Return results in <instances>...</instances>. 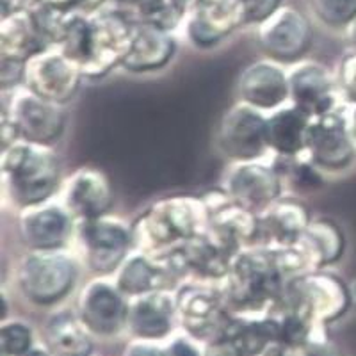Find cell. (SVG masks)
Wrapping results in <instances>:
<instances>
[{
    "label": "cell",
    "mask_w": 356,
    "mask_h": 356,
    "mask_svg": "<svg viewBox=\"0 0 356 356\" xmlns=\"http://www.w3.org/2000/svg\"><path fill=\"white\" fill-rule=\"evenodd\" d=\"M134 29L136 20H129L123 13H98L91 18L79 13L57 47L81 66L86 79H102L122 66Z\"/></svg>",
    "instance_id": "cell-1"
},
{
    "label": "cell",
    "mask_w": 356,
    "mask_h": 356,
    "mask_svg": "<svg viewBox=\"0 0 356 356\" xmlns=\"http://www.w3.org/2000/svg\"><path fill=\"white\" fill-rule=\"evenodd\" d=\"M291 280L280 248L251 244L234 257L225 276L228 305L243 312L275 308Z\"/></svg>",
    "instance_id": "cell-2"
},
{
    "label": "cell",
    "mask_w": 356,
    "mask_h": 356,
    "mask_svg": "<svg viewBox=\"0 0 356 356\" xmlns=\"http://www.w3.org/2000/svg\"><path fill=\"white\" fill-rule=\"evenodd\" d=\"M4 196L18 211L50 202L61 191V164L50 145L18 139L2 148Z\"/></svg>",
    "instance_id": "cell-3"
},
{
    "label": "cell",
    "mask_w": 356,
    "mask_h": 356,
    "mask_svg": "<svg viewBox=\"0 0 356 356\" xmlns=\"http://www.w3.org/2000/svg\"><path fill=\"white\" fill-rule=\"evenodd\" d=\"M203 198L168 196L152 203L132 225L134 250L161 257L178 250L207 230Z\"/></svg>",
    "instance_id": "cell-4"
},
{
    "label": "cell",
    "mask_w": 356,
    "mask_h": 356,
    "mask_svg": "<svg viewBox=\"0 0 356 356\" xmlns=\"http://www.w3.org/2000/svg\"><path fill=\"white\" fill-rule=\"evenodd\" d=\"M79 262L66 250L27 251L17 267L22 296L36 307L61 303L77 285Z\"/></svg>",
    "instance_id": "cell-5"
},
{
    "label": "cell",
    "mask_w": 356,
    "mask_h": 356,
    "mask_svg": "<svg viewBox=\"0 0 356 356\" xmlns=\"http://www.w3.org/2000/svg\"><path fill=\"white\" fill-rule=\"evenodd\" d=\"M275 308H287L314 326H324L339 321L351 308V296L348 284L339 276L316 269L289 280Z\"/></svg>",
    "instance_id": "cell-6"
},
{
    "label": "cell",
    "mask_w": 356,
    "mask_h": 356,
    "mask_svg": "<svg viewBox=\"0 0 356 356\" xmlns=\"http://www.w3.org/2000/svg\"><path fill=\"white\" fill-rule=\"evenodd\" d=\"M73 239L79 260L97 276L114 275L134 251L132 227L109 214L77 222Z\"/></svg>",
    "instance_id": "cell-7"
},
{
    "label": "cell",
    "mask_w": 356,
    "mask_h": 356,
    "mask_svg": "<svg viewBox=\"0 0 356 356\" xmlns=\"http://www.w3.org/2000/svg\"><path fill=\"white\" fill-rule=\"evenodd\" d=\"M2 118L17 130L18 139L40 145L56 143L65 134L68 123L65 104L40 97L24 84L9 91Z\"/></svg>",
    "instance_id": "cell-8"
},
{
    "label": "cell",
    "mask_w": 356,
    "mask_h": 356,
    "mask_svg": "<svg viewBox=\"0 0 356 356\" xmlns=\"http://www.w3.org/2000/svg\"><path fill=\"white\" fill-rule=\"evenodd\" d=\"M219 154L232 162L262 161L271 148L267 141V116L243 102L222 114L216 132Z\"/></svg>",
    "instance_id": "cell-9"
},
{
    "label": "cell",
    "mask_w": 356,
    "mask_h": 356,
    "mask_svg": "<svg viewBox=\"0 0 356 356\" xmlns=\"http://www.w3.org/2000/svg\"><path fill=\"white\" fill-rule=\"evenodd\" d=\"M305 155L323 173H342L355 164L356 141L346 109L339 107L312 120Z\"/></svg>",
    "instance_id": "cell-10"
},
{
    "label": "cell",
    "mask_w": 356,
    "mask_h": 356,
    "mask_svg": "<svg viewBox=\"0 0 356 356\" xmlns=\"http://www.w3.org/2000/svg\"><path fill=\"white\" fill-rule=\"evenodd\" d=\"M82 79L86 77L81 66L59 47L52 44L24 63L22 84L40 97L66 104L77 95Z\"/></svg>",
    "instance_id": "cell-11"
},
{
    "label": "cell",
    "mask_w": 356,
    "mask_h": 356,
    "mask_svg": "<svg viewBox=\"0 0 356 356\" xmlns=\"http://www.w3.org/2000/svg\"><path fill=\"white\" fill-rule=\"evenodd\" d=\"M257 40L267 59L280 65H296L310 49L312 27L300 9L280 6L259 24Z\"/></svg>",
    "instance_id": "cell-12"
},
{
    "label": "cell",
    "mask_w": 356,
    "mask_h": 356,
    "mask_svg": "<svg viewBox=\"0 0 356 356\" xmlns=\"http://www.w3.org/2000/svg\"><path fill=\"white\" fill-rule=\"evenodd\" d=\"M18 235L27 251L66 250L75 237L77 221L61 202H44L18 212Z\"/></svg>",
    "instance_id": "cell-13"
},
{
    "label": "cell",
    "mask_w": 356,
    "mask_h": 356,
    "mask_svg": "<svg viewBox=\"0 0 356 356\" xmlns=\"http://www.w3.org/2000/svg\"><path fill=\"white\" fill-rule=\"evenodd\" d=\"M175 303L178 317L191 335L211 342L225 337L232 321L225 291L218 292L205 285H184L175 294Z\"/></svg>",
    "instance_id": "cell-14"
},
{
    "label": "cell",
    "mask_w": 356,
    "mask_h": 356,
    "mask_svg": "<svg viewBox=\"0 0 356 356\" xmlns=\"http://www.w3.org/2000/svg\"><path fill=\"white\" fill-rule=\"evenodd\" d=\"M107 276L88 282L79 296V319L95 335L113 337L122 332L129 321L127 296Z\"/></svg>",
    "instance_id": "cell-15"
},
{
    "label": "cell",
    "mask_w": 356,
    "mask_h": 356,
    "mask_svg": "<svg viewBox=\"0 0 356 356\" xmlns=\"http://www.w3.org/2000/svg\"><path fill=\"white\" fill-rule=\"evenodd\" d=\"M225 191L235 203L260 216L282 198L284 178L275 166L262 161L234 162L225 178Z\"/></svg>",
    "instance_id": "cell-16"
},
{
    "label": "cell",
    "mask_w": 356,
    "mask_h": 356,
    "mask_svg": "<svg viewBox=\"0 0 356 356\" xmlns=\"http://www.w3.org/2000/svg\"><path fill=\"white\" fill-rule=\"evenodd\" d=\"M59 193L61 203L77 222L107 216L114 203L111 180L93 166H84L70 175Z\"/></svg>",
    "instance_id": "cell-17"
},
{
    "label": "cell",
    "mask_w": 356,
    "mask_h": 356,
    "mask_svg": "<svg viewBox=\"0 0 356 356\" xmlns=\"http://www.w3.org/2000/svg\"><path fill=\"white\" fill-rule=\"evenodd\" d=\"M291 104L312 118L339 109V84L328 68L316 61H300L289 72Z\"/></svg>",
    "instance_id": "cell-18"
},
{
    "label": "cell",
    "mask_w": 356,
    "mask_h": 356,
    "mask_svg": "<svg viewBox=\"0 0 356 356\" xmlns=\"http://www.w3.org/2000/svg\"><path fill=\"white\" fill-rule=\"evenodd\" d=\"M182 273L170 255L154 257L134 250L114 273V284L127 298L154 291H170L171 282Z\"/></svg>",
    "instance_id": "cell-19"
},
{
    "label": "cell",
    "mask_w": 356,
    "mask_h": 356,
    "mask_svg": "<svg viewBox=\"0 0 356 356\" xmlns=\"http://www.w3.org/2000/svg\"><path fill=\"white\" fill-rule=\"evenodd\" d=\"M237 93L246 106L262 113H273L291 100L289 73L271 59L248 65L237 81Z\"/></svg>",
    "instance_id": "cell-20"
},
{
    "label": "cell",
    "mask_w": 356,
    "mask_h": 356,
    "mask_svg": "<svg viewBox=\"0 0 356 356\" xmlns=\"http://www.w3.org/2000/svg\"><path fill=\"white\" fill-rule=\"evenodd\" d=\"M244 24L239 0H203L186 25L189 41L198 49H211Z\"/></svg>",
    "instance_id": "cell-21"
},
{
    "label": "cell",
    "mask_w": 356,
    "mask_h": 356,
    "mask_svg": "<svg viewBox=\"0 0 356 356\" xmlns=\"http://www.w3.org/2000/svg\"><path fill=\"white\" fill-rule=\"evenodd\" d=\"M312 218L298 200L280 198L260 214L259 244L269 248H289L301 239Z\"/></svg>",
    "instance_id": "cell-22"
},
{
    "label": "cell",
    "mask_w": 356,
    "mask_h": 356,
    "mask_svg": "<svg viewBox=\"0 0 356 356\" xmlns=\"http://www.w3.org/2000/svg\"><path fill=\"white\" fill-rule=\"evenodd\" d=\"M177 314L175 296L170 291H154L132 298L129 305L127 326L138 339H164L173 328V317Z\"/></svg>",
    "instance_id": "cell-23"
},
{
    "label": "cell",
    "mask_w": 356,
    "mask_h": 356,
    "mask_svg": "<svg viewBox=\"0 0 356 356\" xmlns=\"http://www.w3.org/2000/svg\"><path fill=\"white\" fill-rule=\"evenodd\" d=\"M175 50L177 43L171 33L154 25L136 22L129 52L122 66L132 73L155 72L168 66L171 57L175 56Z\"/></svg>",
    "instance_id": "cell-24"
},
{
    "label": "cell",
    "mask_w": 356,
    "mask_h": 356,
    "mask_svg": "<svg viewBox=\"0 0 356 356\" xmlns=\"http://www.w3.org/2000/svg\"><path fill=\"white\" fill-rule=\"evenodd\" d=\"M314 118L300 107H280L267 116V141L278 157H303Z\"/></svg>",
    "instance_id": "cell-25"
},
{
    "label": "cell",
    "mask_w": 356,
    "mask_h": 356,
    "mask_svg": "<svg viewBox=\"0 0 356 356\" xmlns=\"http://www.w3.org/2000/svg\"><path fill=\"white\" fill-rule=\"evenodd\" d=\"M294 246L303 253L310 271H316L339 262L346 251V235L333 219L316 218Z\"/></svg>",
    "instance_id": "cell-26"
},
{
    "label": "cell",
    "mask_w": 356,
    "mask_h": 356,
    "mask_svg": "<svg viewBox=\"0 0 356 356\" xmlns=\"http://www.w3.org/2000/svg\"><path fill=\"white\" fill-rule=\"evenodd\" d=\"M2 36H0V49H2V61L25 63L40 50L50 47L40 31L33 11L17 13L2 17Z\"/></svg>",
    "instance_id": "cell-27"
},
{
    "label": "cell",
    "mask_w": 356,
    "mask_h": 356,
    "mask_svg": "<svg viewBox=\"0 0 356 356\" xmlns=\"http://www.w3.org/2000/svg\"><path fill=\"white\" fill-rule=\"evenodd\" d=\"M79 317L61 312L50 317L44 326V342L54 356H89L93 342Z\"/></svg>",
    "instance_id": "cell-28"
},
{
    "label": "cell",
    "mask_w": 356,
    "mask_h": 356,
    "mask_svg": "<svg viewBox=\"0 0 356 356\" xmlns=\"http://www.w3.org/2000/svg\"><path fill=\"white\" fill-rule=\"evenodd\" d=\"M225 337L232 340L241 356L266 355L278 342V321L273 314L264 319H232Z\"/></svg>",
    "instance_id": "cell-29"
},
{
    "label": "cell",
    "mask_w": 356,
    "mask_h": 356,
    "mask_svg": "<svg viewBox=\"0 0 356 356\" xmlns=\"http://www.w3.org/2000/svg\"><path fill=\"white\" fill-rule=\"evenodd\" d=\"M139 24H148L171 33L182 18V4L178 0H139L136 4Z\"/></svg>",
    "instance_id": "cell-30"
},
{
    "label": "cell",
    "mask_w": 356,
    "mask_h": 356,
    "mask_svg": "<svg viewBox=\"0 0 356 356\" xmlns=\"http://www.w3.org/2000/svg\"><path fill=\"white\" fill-rule=\"evenodd\" d=\"M317 18L330 29H348L356 20V0H314Z\"/></svg>",
    "instance_id": "cell-31"
},
{
    "label": "cell",
    "mask_w": 356,
    "mask_h": 356,
    "mask_svg": "<svg viewBox=\"0 0 356 356\" xmlns=\"http://www.w3.org/2000/svg\"><path fill=\"white\" fill-rule=\"evenodd\" d=\"M0 348L4 356H24L33 349V332L27 324H4L0 332Z\"/></svg>",
    "instance_id": "cell-32"
},
{
    "label": "cell",
    "mask_w": 356,
    "mask_h": 356,
    "mask_svg": "<svg viewBox=\"0 0 356 356\" xmlns=\"http://www.w3.org/2000/svg\"><path fill=\"white\" fill-rule=\"evenodd\" d=\"M337 84L348 104H356V49L346 54L337 70Z\"/></svg>",
    "instance_id": "cell-33"
},
{
    "label": "cell",
    "mask_w": 356,
    "mask_h": 356,
    "mask_svg": "<svg viewBox=\"0 0 356 356\" xmlns=\"http://www.w3.org/2000/svg\"><path fill=\"white\" fill-rule=\"evenodd\" d=\"M244 24H262L282 6V0H239Z\"/></svg>",
    "instance_id": "cell-34"
},
{
    "label": "cell",
    "mask_w": 356,
    "mask_h": 356,
    "mask_svg": "<svg viewBox=\"0 0 356 356\" xmlns=\"http://www.w3.org/2000/svg\"><path fill=\"white\" fill-rule=\"evenodd\" d=\"M44 0H2V17L17 15V13L34 11Z\"/></svg>",
    "instance_id": "cell-35"
},
{
    "label": "cell",
    "mask_w": 356,
    "mask_h": 356,
    "mask_svg": "<svg viewBox=\"0 0 356 356\" xmlns=\"http://www.w3.org/2000/svg\"><path fill=\"white\" fill-rule=\"evenodd\" d=\"M205 356H241V353L232 344L230 339L221 337V339L211 342V346L207 348Z\"/></svg>",
    "instance_id": "cell-36"
},
{
    "label": "cell",
    "mask_w": 356,
    "mask_h": 356,
    "mask_svg": "<svg viewBox=\"0 0 356 356\" xmlns=\"http://www.w3.org/2000/svg\"><path fill=\"white\" fill-rule=\"evenodd\" d=\"M123 356H166V351L148 342H134L125 349Z\"/></svg>",
    "instance_id": "cell-37"
},
{
    "label": "cell",
    "mask_w": 356,
    "mask_h": 356,
    "mask_svg": "<svg viewBox=\"0 0 356 356\" xmlns=\"http://www.w3.org/2000/svg\"><path fill=\"white\" fill-rule=\"evenodd\" d=\"M166 356H202L189 340L178 339L166 349Z\"/></svg>",
    "instance_id": "cell-38"
},
{
    "label": "cell",
    "mask_w": 356,
    "mask_h": 356,
    "mask_svg": "<svg viewBox=\"0 0 356 356\" xmlns=\"http://www.w3.org/2000/svg\"><path fill=\"white\" fill-rule=\"evenodd\" d=\"M308 356H342L339 349L333 344L323 340V342H310L307 348Z\"/></svg>",
    "instance_id": "cell-39"
},
{
    "label": "cell",
    "mask_w": 356,
    "mask_h": 356,
    "mask_svg": "<svg viewBox=\"0 0 356 356\" xmlns=\"http://www.w3.org/2000/svg\"><path fill=\"white\" fill-rule=\"evenodd\" d=\"M346 113H348L349 130H351L353 139L356 141V104H349V109H346Z\"/></svg>",
    "instance_id": "cell-40"
},
{
    "label": "cell",
    "mask_w": 356,
    "mask_h": 356,
    "mask_svg": "<svg viewBox=\"0 0 356 356\" xmlns=\"http://www.w3.org/2000/svg\"><path fill=\"white\" fill-rule=\"evenodd\" d=\"M346 33H348V40H349V43H351V47L353 49H356V20L353 22L348 29H346Z\"/></svg>",
    "instance_id": "cell-41"
},
{
    "label": "cell",
    "mask_w": 356,
    "mask_h": 356,
    "mask_svg": "<svg viewBox=\"0 0 356 356\" xmlns=\"http://www.w3.org/2000/svg\"><path fill=\"white\" fill-rule=\"evenodd\" d=\"M349 287V296H351V307L356 308V278L353 280L351 284H348Z\"/></svg>",
    "instance_id": "cell-42"
},
{
    "label": "cell",
    "mask_w": 356,
    "mask_h": 356,
    "mask_svg": "<svg viewBox=\"0 0 356 356\" xmlns=\"http://www.w3.org/2000/svg\"><path fill=\"white\" fill-rule=\"evenodd\" d=\"M24 356H52V353L41 351V349H31V351L25 353Z\"/></svg>",
    "instance_id": "cell-43"
},
{
    "label": "cell",
    "mask_w": 356,
    "mask_h": 356,
    "mask_svg": "<svg viewBox=\"0 0 356 356\" xmlns=\"http://www.w3.org/2000/svg\"><path fill=\"white\" fill-rule=\"evenodd\" d=\"M114 2L120 6H127V8H136V4H138L139 0H114Z\"/></svg>",
    "instance_id": "cell-44"
}]
</instances>
